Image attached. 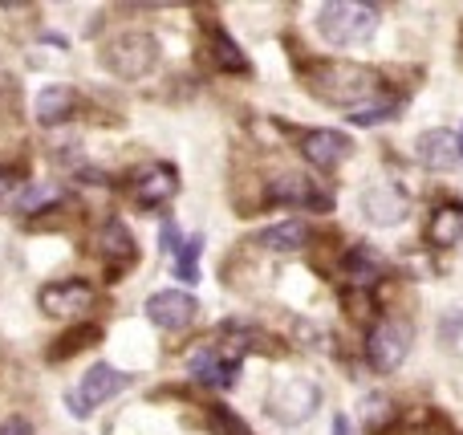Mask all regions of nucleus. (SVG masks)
I'll return each mask as SVG.
<instances>
[{
    "label": "nucleus",
    "instance_id": "nucleus-12",
    "mask_svg": "<svg viewBox=\"0 0 463 435\" xmlns=\"http://www.w3.org/2000/svg\"><path fill=\"white\" fill-rule=\"evenodd\" d=\"M415 155L427 171H456L459 167V147H456L451 130H423Z\"/></svg>",
    "mask_w": 463,
    "mask_h": 435
},
{
    "label": "nucleus",
    "instance_id": "nucleus-18",
    "mask_svg": "<svg viewBox=\"0 0 463 435\" xmlns=\"http://www.w3.org/2000/svg\"><path fill=\"white\" fill-rule=\"evenodd\" d=\"M345 273H350L354 285H374L378 277L386 273V265L374 257V249L358 244V249H350V257H345Z\"/></svg>",
    "mask_w": 463,
    "mask_h": 435
},
{
    "label": "nucleus",
    "instance_id": "nucleus-15",
    "mask_svg": "<svg viewBox=\"0 0 463 435\" xmlns=\"http://www.w3.org/2000/svg\"><path fill=\"white\" fill-rule=\"evenodd\" d=\"M427 241H431L435 249H451V244L463 241V203H443V208L435 212L431 224H427Z\"/></svg>",
    "mask_w": 463,
    "mask_h": 435
},
{
    "label": "nucleus",
    "instance_id": "nucleus-19",
    "mask_svg": "<svg viewBox=\"0 0 463 435\" xmlns=\"http://www.w3.org/2000/svg\"><path fill=\"white\" fill-rule=\"evenodd\" d=\"M98 338H102V330H98V326H73V330L65 334V338H57V342H53L49 358H53V363H65V358H73L81 346H94Z\"/></svg>",
    "mask_w": 463,
    "mask_h": 435
},
{
    "label": "nucleus",
    "instance_id": "nucleus-25",
    "mask_svg": "<svg viewBox=\"0 0 463 435\" xmlns=\"http://www.w3.org/2000/svg\"><path fill=\"white\" fill-rule=\"evenodd\" d=\"M159 241H163V252H179V232H175V220H163V232H159Z\"/></svg>",
    "mask_w": 463,
    "mask_h": 435
},
{
    "label": "nucleus",
    "instance_id": "nucleus-11",
    "mask_svg": "<svg viewBox=\"0 0 463 435\" xmlns=\"http://www.w3.org/2000/svg\"><path fill=\"white\" fill-rule=\"evenodd\" d=\"M175 192H179V175L171 163H146V167H138L135 175H130V195H135V203H143V208L171 200Z\"/></svg>",
    "mask_w": 463,
    "mask_h": 435
},
{
    "label": "nucleus",
    "instance_id": "nucleus-24",
    "mask_svg": "<svg viewBox=\"0 0 463 435\" xmlns=\"http://www.w3.org/2000/svg\"><path fill=\"white\" fill-rule=\"evenodd\" d=\"M0 435H33V423L24 420V415H8V420L0 423Z\"/></svg>",
    "mask_w": 463,
    "mask_h": 435
},
{
    "label": "nucleus",
    "instance_id": "nucleus-22",
    "mask_svg": "<svg viewBox=\"0 0 463 435\" xmlns=\"http://www.w3.org/2000/svg\"><path fill=\"white\" fill-rule=\"evenodd\" d=\"M61 200V192L57 187H49V184H41V187H24V192H16V208L21 212H37V208H45V203H57Z\"/></svg>",
    "mask_w": 463,
    "mask_h": 435
},
{
    "label": "nucleus",
    "instance_id": "nucleus-17",
    "mask_svg": "<svg viewBox=\"0 0 463 435\" xmlns=\"http://www.w3.org/2000/svg\"><path fill=\"white\" fill-rule=\"evenodd\" d=\"M98 244H102V252L110 260H122V265L135 260V236H130L127 224H118V220H106L102 232H98Z\"/></svg>",
    "mask_w": 463,
    "mask_h": 435
},
{
    "label": "nucleus",
    "instance_id": "nucleus-4",
    "mask_svg": "<svg viewBox=\"0 0 463 435\" xmlns=\"http://www.w3.org/2000/svg\"><path fill=\"white\" fill-rule=\"evenodd\" d=\"M411 342H415V326L407 317H383L366 338V358L378 374H391L407 363Z\"/></svg>",
    "mask_w": 463,
    "mask_h": 435
},
{
    "label": "nucleus",
    "instance_id": "nucleus-26",
    "mask_svg": "<svg viewBox=\"0 0 463 435\" xmlns=\"http://www.w3.org/2000/svg\"><path fill=\"white\" fill-rule=\"evenodd\" d=\"M13 192H16V175L13 171H0V208L13 200Z\"/></svg>",
    "mask_w": 463,
    "mask_h": 435
},
{
    "label": "nucleus",
    "instance_id": "nucleus-9",
    "mask_svg": "<svg viewBox=\"0 0 463 435\" xmlns=\"http://www.w3.org/2000/svg\"><path fill=\"white\" fill-rule=\"evenodd\" d=\"M301 155L313 163V167L334 171L354 155V143H350V135H342V130H305Z\"/></svg>",
    "mask_w": 463,
    "mask_h": 435
},
{
    "label": "nucleus",
    "instance_id": "nucleus-1",
    "mask_svg": "<svg viewBox=\"0 0 463 435\" xmlns=\"http://www.w3.org/2000/svg\"><path fill=\"white\" fill-rule=\"evenodd\" d=\"M313 94L321 98V102L329 106H345V110H362V106L370 102V98H378V90H383V81H378V73L370 70V65H358V61H326L313 70L309 78Z\"/></svg>",
    "mask_w": 463,
    "mask_h": 435
},
{
    "label": "nucleus",
    "instance_id": "nucleus-13",
    "mask_svg": "<svg viewBox=\"0 0 463 435\" xmlns=\"http://www.w3.org/2000/svg\"><path fill=\"white\" fill-rule=\"evenodd\" d=\"M73 106H78V90L73 86H45L37 94V122L41 127H57V122H65L73 114Z\"/></svg>",
    "mask_w": 463,
    "mask_h": 435
},
{
    "label": "nucleus",
    "instance_id": "nucleus-8",
    "mask_svg": "<svg viewBox=\"0 0 463 435\" xmlns=\"http://www.w3.org/2000/svg\"><path fill=\"white\" fill-rule=\"evenodd\" d=\"M146 317H151L159 330H187V326L200 317V301L184 289H163L146 298Z\"/></svg>",
    "mask_w": 463,
    "mask_h": 435
},
{
    "label": "nucleus",
    "instance_id": "nucleus-21",
    "mask_svg": "<svg viewBox=\"0 0 463 435\" xmlns=\"http://www.w3.org/2000/svg\"><path fill=\"white\" fill-rule=\"evenodd\" d=\"M200 252H203V236H192V241L179 244V257H175V277L184 285L200 281Z\"/></svg>",
    "mask_w": 463,
    "mask_h": 435
},
{
    "label": "nucleus",
    "instance_id": "nucleus-10",
    "mask_svg": "<svg viewBox=\"0 0 463 435\" xmlns=\"http://www.w3.org/2000/svg\"><path fill=\"white\" fill-rule=\"evenodd\" d=\"M407 212H411V195L394 184L366 187V195H362V216L378 228H391L399 220H407Z\"/></svg>",
    "mask_w": 463,
    "mask_h": 435
},
{
    "label": "nucleus",
    "instance_id": "nucleus-23",
    "mask_svg": "<svg viewBox=\"0 0 463 435\" xmlns=\"http://www.w3.org/2000/svg\"><path fill=\"white\" fill-rule=\"evenodd\" d=\"M394 114H399V106H394V102H383V106H362V110H354L350 118L358 122V127H378V122L394 118Z\"/></svg>",
    "mask_w": 463,
    "mask_h": 435
},
{
    "label": "nucleus",
    "instance_id": "nucleus-2",
    "mask_svg": "<svg viewBox=\"0 0 463 435\" xmlns=\"http://www.w3.org/2000/svg\"><path fill=\"white\" fill-rule=\"evenodd\" d=\"M317 33H321V41L334 49L366 45L378 33V5H366V0H334V5H321Z\"/></svg>",
    "mask_w": 463,
    "mask_h": 435
},
{
    "label": "nucleus",
    "instance_id": "nucleus-20",
    "mask_svg": "<svg viewBox=\"0 0 463 435\" xmlns=\"http://www.w3.org/2000/svg\"><path fill=\"white\" fill-rule=\"evenodd\" d=\"M208 37H212V53H216V65H224V70H232V73H248L244 53H240L236 41H232L224 29H212Z\"/></svg>",
    "mask_w": 463,
    "mask_h": 435
},
{
    "label": "nucleus",
    "instance_id": "nucleus-16",
    "mask_svg": "<svg viewBox=\"0 0 463 435\" xmlns=\"http://www.w3.org/2000/svg\"><path fill=\"white\" fill-rule=\"evenodd\" d=\"M305 241H309L305 220H280V224L264 228V232L256 236V244H260V249H269V252H297Z\"/></svg>",
    "mask_w": 463,
    "mask_h": 435
},
{
    "label": "nucleus",
    "instance_id": "nucleus-27",
    "mask_svg": "<svg viewBox=\"0 0 463 435\" xmlns=\"http://www.w3.org/2000/svg\"><path fill=\"white\" fill-rule=\"evenodd\" d=\"M334 435H354V428H350V420H345V415H334Z\"/></svg>",
    "mask_w": 463,
    "mask_h": 435
},
{
    "label": "nucleus",
    "instance_id": "nucleus-3",
    "mask_svg": "<svg viewBox=\"0 0 463 435\" xmlns=\"http://www.w3.org/2000/svg\"><path fill=\"white\" fill-rule=\"evenodd\" d=\"M321 407V387L305 374H293V379H280L277 387L269 391V415L285 428H301L305 420H313Z\"/></svg>",
    "mask_w": 463,
    "mask_h": 435
},
{
    "label": "nucleus",
    "instance_id": "nucleus-5",
    "mask_svg": "<svg viewBox=\"0 0 463 435\" xmlns=\"http://www.w3.org/2000/svg\"><path fill=\"white\" fill-rule=\"evenodd\" d=\"M130 374H122V371H114V366H106V363H94L86 374H81V383L65 395V403H70V411L78 415V420H86L94 407H102L106 399H114V395H122V391L130 387Z\"/></svg>",
    "mask_w": 463,
    "mask_h": 435
},
{
    "label": "nucleus",
    "instance_id": "nucleus-7",
    "mask_svg": "<svg viewBox=\"0 0 463 435\" xmlns=\"http://www.w3.org/2000/svg\"><path fill=\"white\" fill-rule=\"evenodd\" d=\"M94 306V285L73 277V281H53L41 289V314L45 317H81Z\"/></svg>",
    "mask_w": 463,
    "mask_h": 435
},
{
    "label": "nucleus",
    "instance_id": "nucleus-28",
    "mask_svg": "<svg viewBox=\"0 0 463 435\" xmlns=\"http://www.w3.org/2000/svg\"><path fill=\"white\" fill-rule=\"evenodd\" d=\"M456 147H459V163H463V127H459V135H456Z\"/></svg>",
    "mask_w": 463,
    "mask_h": 435
},
{
    "label": "nucleus",
    "instance_id": "nucleus-14",
    "mask_svg": "<svg viewBox=\"0 0 463 435\" xmlns=\"http://www.w3.org/2000/svg\"><path fill=\"white\" fill-rule=\"evenodd\" d=\"M272 203H305V208H329V195H321L309 179L301 175H288V179H277L269 192Z\"/></svg>",
    "mask_w": 463,
    "mask_h": 435
},
{
    "label": "nucleus",
    "instance_id": "nucleus-6",
    "mask_svg": "<svg viewBox=\"0 0 463 435\" xmlns=\"http://www.w3.org/2000/svg\"><path fill=\"white\" fill-rule=\"evenodd\" d=\"M155 57H159V45L146 33H122V37H114L106 45V65L118 78H143V73H151Z\"/></svg>",
    "mask_w": 463,
    "mask_h": 435
}]
</instances>
